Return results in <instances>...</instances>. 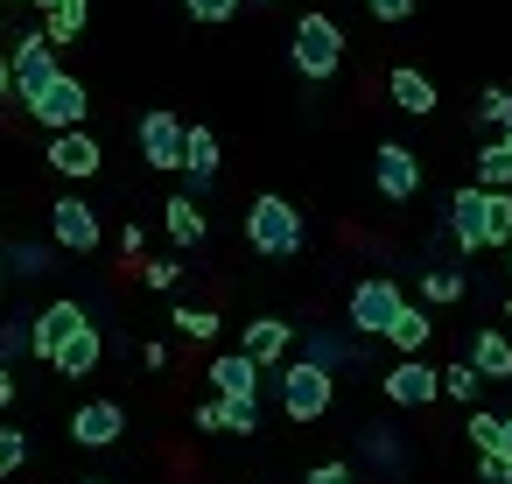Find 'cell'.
Instances as JSON below:
<instances>
[{"label": "cell", "instance_id": "cell-22", "mask_svg": "<svg viewBox=\"0 0 512 484\" xmlns=\"http://www.w3.org/2000/svg\"><path fill=\"white\" fill-rule=\"evenodd\" d=\"M386 337H393V351H400V358H421V351H428V337H435V323H428V309H421V302H407V309L393 316V330H386Z\"/></svg>", "mask_w": 512, "mask_h": 484}, {"label": "cell", "instance_id": "cell-36", "mask_svg": "<svg viewBox=\"0 0 512 484\" xmlns=\"http://www.w3.org/2000/svg\"><path fill=\"white\" fill-rule=\"evenodd\" d=\"M176 274H183V267H176L169 253H162V260H141V281H148V288H176Z\"/></svg>", "mask_w": 512, "mask_h": 484}, {"label": "cell", "instance_id": "cell-18", "mask_svg": "<svg viewBox=\"0 0 512 484\" xmlns=\"http://www.w3.org/2000/svg\"><path fill=\"white\" fill-rule=\"evenodd\" d=\"M386 92H393V106H400L407 120H428V113H435V78H428V71H414V64H393Z\"/></svg>", "mask_w": 512, "mask_h": 484}, {"label": "cell", "instance_id": "cell-16", "mask_svg": "<svg viewBox=\"0 0 512 484\" xmlns=\"http://www.w3.org/2000/svg\"><path fill=\"white\" fill-rule=\"evenodd\" d=\"M183 176H190V197H204L218 176H225V148L211 127H190V155H183Z\"/></svg>", "mask_w": 512, "mask_h": 484}, {"label": "cell", "instance_id": "cell-5", "mask_svg": "<svg viewBox=\"0 0 512 484\" xmlns=\"http://www.w3.org/2000/svg\"><path fill=\"white\" fill-rule=\"evenodd\" d=\"M400 309H407V295H400L386 274H365V281L344 295V316H351V330H358V337H386Z\"/></svg>", "mask_w": 512, "mask_h": 484}, {"label": "cell", "instance_id": "cell-47", "mask_svg": "<svg viewBox=\"0 0 512 484\" xmlns=\"http://www.w3.org/2000/svg\"><path fill=\"white\" fill-rule=\"evenodd\" d=\"M505 274H512V253H505Z\"/></svg>", "mask_w": 512, "mask_h": 484}, {"label": "cell", "instance_id": "cell-21", "mask_svg": "<svg viewBox=\"0 0 512 484\" xmlns=\"http://www.w3.org/2000/svg\"><path fill=\"white\" fill-rule=\"evenodd\" d=\"M162 225H169V239L190 253V246H204V204L197 197H169L162 204Z\"/></svg>", "mask_w": 512, "mask_h": 484}, {"label": "cell", "instance_id": "cell-33", "mask_svg": "<svg viewBox=\"0 0 512 484\" xmlns=\"http://www.w3.org/2000/svg\"><path fill=\"white\" fill-rule=\"evenodd\" d=\"M225 435H260V400H225Z\"/></svg>", "mask_w": 512, "mask_h": 484}, {"label": "cell", "instance_id": "cell-31", "mask_svg": "<svg viewBox=\"0 0 512 484\" xmlns=\"http://www.w3.org/2000/svg\"><path fill=\"white\" fill-rule=\"evenodd\" d=\"M29 463V428H15V421H0V477H15Z\"/></svg>", "mask_w": 512, "mask_h": 484}, {"label": "cell", "instance_id": "cell-10", "mask_svg": "<svg viewBox=\"0 0 512 484\" xmlns=\"http://www.w3.org/2000/svg\"><path fill=\"white\" fill-rule=\"evenodd\" d=\"M379 386H386L393 407H435V400H442V372H435L428 358H393Z\"/></svg>", "mask_w": 512, "mask_h": 484}, {"label": "cell", "instance_id": "cell-39", "mask_svg": "<svg viewBox=\"0 0 512 484\" xmlns=\"http://www.w3.org/2000/svg\"><path fill=\"white\" fill-rule=\"evenodd\" d=\"M309 484H358V470H351V463H316Z\"/></svg>", "mask_w": 512, "mask_h": 484}, {"label": "cell", "instance_id": "cell-8", "mask_svg": "<svg viewBox=\"0 0 512 484\" xmlns=\"http://www.w3.org/2000/svg\"><path fill=\"white\" fill-rule=\"evenodd\" d=\"M449 239H456V253H484L491 246V190H477V183L449 190Z\"/></svg>", "mask_w": 512, "mask_h": 484}, {"label": "cell", "instance_id": "cell-1", "mask_svg": "<svg viewBox=\"0 0 512 484\" xmlns=\"http://www.w3.org/2000/svg\"><path fill=\"white\" fill-rule=\"evenodd\" d=\"M288 64H295L309 85L337 78V71H344V29H337V15H302L295 36H288Z\"/></svg>", "mask_w": 512, "mask_h": 484}, {"label": "cell", "instance_id": "cell-48", "mask_svg": "<svg viewBox=\"0 0 512 484\" xmlns=\"http://www.w3.org/2000/svg\"><path fill=\"white\" fill-rule=\"evenodd\" d=\"M505 141H512V127H505Z\"/></svg>", "mask_w": 512, "mask_h": 484}, {"label": "cell", "instance_id": "cell-3", "mask_svg": "<svg viewBox=\"0 0 512 484\" xmlns=\"http://www.w3.org/2000/svg\"><path fill=\"white\" fill-rule=\"evenodd\" d=\"M8 78H15V99H22V106H36V99H43V92L64 78V64H57V43L43 36V22L15 36V50H8Z\"/></svg>", "mask_w": 512, "mask_h": 484}, {"label": "cell", "instance_id": "cell-17", "mask_svg": "<svg viewBox=\"0 0 512 484\" xmlns=\"http://www.w3.org/2000/svg\"><path fill=\"white\" fill-rule=\"evenodd\" d=\"M211 386H218V400H260V365L246 351H218L211 358Z\"/></svg>", "mask_w": 512, "mask_h": 484}, {"label": "cell", "instance_id": "cell-12", "mask_svg": "<svg viewBox=\"0 0 512 484\" xmlns=\"http://www.w3.org/2000/svg\"><path fill=\"white\" fill-rule=\"evenodd\" d=\"M85 323H92V316H85V302H71V295H57L50 309H36V358L57 365V351H64Z\"/></svg>", "mask_w": 512, "mask_h": 484}, {"label": "cell", "instance_id": "cell-26", "mask_svg": "<svg viewBox=\"0 0 512 484\" xmlns=\"http://www.w3.org/2000/svg\"><path fill=\"white\" fill-rule=\"evenodd\" d=\"M442 302H463V274L456 267H428L421 274V309H442Z\"/></svg>", "mask_w": 512, "mask_h": 484}, {"label": "cell", "instance_id": "cell-15", "mask_svg": "<svg viewBox=\"0 0 512 484\" xmlns=\"http://www.w3.org/2000/svg\"><path fill=\"white\" fill-rule=\"evenodd\" d=\"M50 169L57 176H71V183H85V176H99V141L78 127V134H50Z\"/></svg>", "mask_w": 512, "mask_h": 484}, {"label": "cell", "instance_id": "cell-2", "mask_svg": "<svg viewBox=\"0 0 512 484\" xmlns=\"http://www.w3.org/2000/svg\"><path fill=\"white\" fill-rule=\"evenodd\" d=\"M246 246L260 253V260H295L302 253V211L288 204V197H253V211H246Z\"/></svg>", "mask_w": 512, "mask_h": 484}, {"label": "cell", "instance_id": "cell-38", "mask_svg": "<svg viewBox=\"0 0 512 484\" xmlns=\"http://www.w3.org/2000/svg\"><path fill=\"white\" fill-rule=\"evenodd\" d=\"M477 484H512V463L505 456H477Z\"/></svg>", "mask_w": 512, "mask_h": 484}, {"label": "cell", "instance_id": "cell-29", "mask_svg": "<svg viewBox=\"0 0 512 484\" xmlns=\"http://www.w3.org/2000/svg\"><path fill=\"white\" fill-rule=\"evenodd\" d=\"M477 386H484V379H477V365H470V358H456V365H442V393H449V400H463V407H477Z\"/></svg>", "mask_w": 512, "mask_h": 484}, {"label": "cell", "instance_id": "cell-40", "mask_svg": "<svg viewBox=\"0 0 512 484\" xmlns=\"http://www.w3.org/2000/svg\"><path fill=\"white\" fill-rule=\"evenodd\" d=\"M197 428L218 435V428H225V400H204V407H197Z\"/></svg>", "mask_w": 512, "mask_h": 484}, {"label": "cell", "instance_id": "cell-43", "mask_svg": "<svg viewBox=\"0 0 512 484\" xmlns=\"http://www.w3.org/2000/svg\"><path fill=\"white\" fill-rule=\"evenodd\" d=\"M498 456H505V463H512V414H505V442H498Z\"/></svg>", "mask_w": 512, "mask_h": 484}, {"label": "cell", "instance_id": "cell-24", "mask_svg": "<svg viewBox=\"0 0 512 484\" xmlns=\"http://www.w3.org/2000/svg\"><path fill=\"white\" fill-rule=\"evenodd\" d=\"M477 190H491V197L512 190V141H505V134L477 148Z\"/></svg>", "mask_w": 512, "mask_h": 484}, {"label": "cell", "instance_id": "cell-23", "mask_svg": "<svg viewBox=\"0 0 512 484\" xmlns=\"http://www.w3.org/2000/svg\"><path fill=\"white\" fill-rule=\"evenodd\" d=\"M85 22H92V0H57V8H43V36L64 50V43H78L85 36Z\"/></svg>", "mask_w": 512, "mask_h": 484}, {"label": "cell", "instance_id": "cell-45", "mask_svg": "<svg viewBox=\"0 0 512 484\" xmlns=\"http://www.w3.org/2000/svg\"><path fill=\"white\" fill-rule=\"evenodd\" d=\"M0 8H22V0H0Z\"/></svg>", "mask_w": 512, "mask_h": 484}, {"label": "cell", "instance_id": "cell-25", "mask_svg": "<svg viewBox=\"0 0 512 484\" xmlns=\"http://www.w3.org/2000/svg\"><path fill=\"white\" fill-rule=\"evenodd\" d=\"M0 260H8V274H22V281L50 274V246H43V239H15V246L0 253Z\"/></svg>", "mask_w": 512, "mask_h": 484}, {"label": "cell", "instance_id": "cell-11", "mask_svg": "<svg viewBox=\"0 0 512 484\" xmlns=\"http://www.w3.org/2000/svg\"><path fill=\"white\" fill-rule=\"evenodd\" d=\"M372 183H379V197L407 204V197L421 190V162H414V148H407V141H379V155H372Z\"/></svg>", "mask_w": 512, "mask_h": 484}, {"label": "cell", "instance_id": "cell-30", "mask_svg": "<svg viewBox=\"0 0 512 484\" xmlns=\"http://www.w3.org/2000/svg\"><path fill=\"white\" fill-rule=\"evenodd\" d=\"M470 442H477V456H498V442H505V414L470 407Z\"/></svg>", "mask_w": 512, "mask_h": 484}, {"label": "cell", "instance_id": "cell-7", "mask_svg": "<svg viewBox=\"0 0 512 484\" xmlns=\"http://www.w3.org/2000/svg\"><path fill=\"white\" fill-rule=\"evenodd\" d=\"M99 239H106V225H99V211L85 197H57L50 204V246L57 253H99Z\"/></svg>", "mask_w": 512, "mask_h": 484}, {"label": "cell", "instance_id": "cell-37", "mask_svg": "<svg viewBox=\"0 0 512 484\" xmlns=\"http://www.w3.org/2000/svg\"><path fill=\"white\" fill-rule=\"evenodd\" d=\"M365 8H372V22H407L421 0H365Z\"/></svg>", "mask_w": 512, "mask_h": 484}, {"label": "cell", "instance_id": "cell-9", "mask_svg": "<svg viewBox=\"0 0 512 484\" xmlns=\"http://www.w3.org/2000/svg\"><path fill=\"white\" fill-rule=\"evenodd\" d=\"M85 113H92V92H85L71 71H64V78L29 106V120H36V127H50V134H78V127H85Z\"/></svg>", "mask_w": 512, "mask_h": 484}, {"label": "cell", "instance_id": "cell-4", "mask_svg": "<svg viewBox=\"0 0 512 484\" xmlns=\"http://www.w3.org/2000/svg\"><path fill=\"white\" fill-rule=\"evenodd\" d=\"M337 400V372H323L316 358H288L281 365V414L288 421H323Z\"/></svg>", "mask_w": 512, "mask_h": 484}, {"label": "cell", "instance_id": "cell-46", "mask_svg": "<svg viewBox=\"0 0 512 484\" xmlns=\"http://www.w3.org/2000/svg\"><path fill=\"white\" fill-rule=\"evenodd\" d=\"M505 323H512V302H505Z\"/></svg>", "mask_w": 512, "mask_h": 484}, {"label": "cell", "instance_id": "cell-13", "mask_svg": "<svg viewBox=\"0 0 512 484\" xmlns=\"http://www.w3.org/2000/svg\"><path fill=\"white\" fill-rule=\"evenodd\" d=\"M120 435H127V407L120 400H85L71 414V442H85V449H113Z\"/></svg>", "mask_w": 512, "mask_h": 484}, {"label": "cell", "instance_id": "cell-49", "mask_svg": "<svg viewBox=\"0 0 512 484\" xmlns=\"http://www.w3.org/2000/svg\"><path fill=\"white\" fill-rule=\"evenodd\" d=\"M0 253H8V246H0Z\"/></svg>", "mask_w": 512, "mask_h": 484}, {"label": "cell", "instance_id": "cell-27", "mask_svg": "<svg viewBox=\"0 0 512 484\" xmlns=\"http://www.w3.org/2000/svg\"><path fill=\"white\" fill-rule=\"evenodd\" d=\"M22 351H36V316H0V365H15Z\"/></svg>", "mask_w": 512, "mask_h": 484}, {"label": "cell", "instance_id": "cell-42", "mask_svg": "<svg viewBox=\"0 0 512 484\" xmlns=\"http://www.w3.org/2000/svg\"><path fill=\"white\" fill-rule=\"evenodd\" d=\"M15 92V78H8V50H0V99H8Z\"/></svg>", "mask_w": 512, "mask_h": 484}, {"label": "cell", "instance_id": "cell-35", "mask_svg": "<svg viewBox=\"0 0 512 484\" xmlns=\"http://www.w3.org/2000/svg\"><path fill=\"white\" fill-rule=\"evenodd\" d=\"M183 8H190L197 22H232V15L246 8V0H183Z\"/></svg>", "mask_w": 512, "mask_h": 484}, {"label": "cell", "instance_id": "cell-41", "mask_svg": "<svg viewBox=\"0 0 512 484\" xmlns=\"http://www.w3.org/2000/svg\"><path fill=\"white\" fill-rule=\"evenodd\" d=\"M8 407H15V372L0 365V414H8Z\"/></svg>", "mask_w": 512, "mask_h": 484}, {"label": "cell", "instance_id": "cell-19", "mask_svg": "<svg viewBox=\"0 0 512 484\" xmlns=\"http://www.w3.org/2000/svg\"><path fill=\"white\" fill-rule=\"evenodd\" d=\"M99 358H106V337H99V323H85V330L57 351V365H50V372H57V379H92V372H99Z\"/></svg>", "mask_w": 512, "mask_h": 484}, {"label": "cell", "instance_id": "cell-20", "mask_svg": "<svg viewBox=\"0 0 512 484\" xmlns=\"http://www.w3.org/2000/svg\"><path fill=\"white\" fill-rule=\"evenodd\" d=\"M470 365H477V379H512V337L505 330H477L470 337Z\"/></svg>", "mask_w": 512, "mask_h": 484}, {"label": "cell", "instance_id": "cell-28", "mask_svg": "<svg viewBox=\"0 0 512 484\" xmlns=\"http://www.w3.org/2000/svg\"><path fill=\"white\" fill-rule=\"evenodd\" d=\"M169 323H176L190 344H211V337L225 330V316H218V309H169Z\"/></svg>", "mask_w": 512, "mask_h": 484}, {"label": "cell", "instance_id": "cell-14", "mask_svg": "<svg viewBox=\"0 0 512 484\" xmlns=\"http://www.w3.org/2000/svg\"><path fill=\"white\" fill-rule=\"evenodd\" d=\"M288 344H295V323H281V316H253L246 330H239V351L267 372V365H281L288 358Z\"/></svg>", "mask_w": 512, "mask_h": 484}, {"label": "cell", "instance_id": "cell-44", "mask_svg": "<svg viewBox=\"0 0 512 484\" xmlns=\"http://www.w3.org/2000/svg\"><path fill=\"white\" fill-rule=\"evenodd\" d=\"M78 484H106V477H78Z\"/></svg>", "mask_w": 512, "mask_h": 484}, {"label": "cell", "instance_id": "cell-6", "mask_svg": "<svg viewBox=\"0 0 512 484\" xmlns=\"http://www.w3.org/2000/svg\"><path fill=\"white\" fill-rule=\"evenodd\" d=\"M134 141H141V162H148V169H169V176H183V155H190V127H183V120H176L169 106L141 113Z\"/></svg>", "mask_w": 512, "mask_h": 484}, {"label": "cell", "instance_id": "cell-32", "mask_svg": "<svg viewBox=\"0 0 512 484\" xmlns=\"http://www.w3.org/2000/svg\"><path fill=\"white\" fill-rule=\"evenodd\" d=\"M477 127H512V92L505 85H484L477 92Z\"/></svg>", "mask_w": 512, "mask_h": 484}, {"label": "cell", "instance_id": "cell-34", "mask_svg": "<svg viewBox=\"0 0 512 484\" xmlns=\"http://www.w3.org/2000/svg\"><path fill=\"white\" fill-rule=\"evenodd\" d=\"M491 246H505V253H512V190H498V197H491Z\"/></svg>", "mask_w": 512, "mask_h": 484}]
</instances>
